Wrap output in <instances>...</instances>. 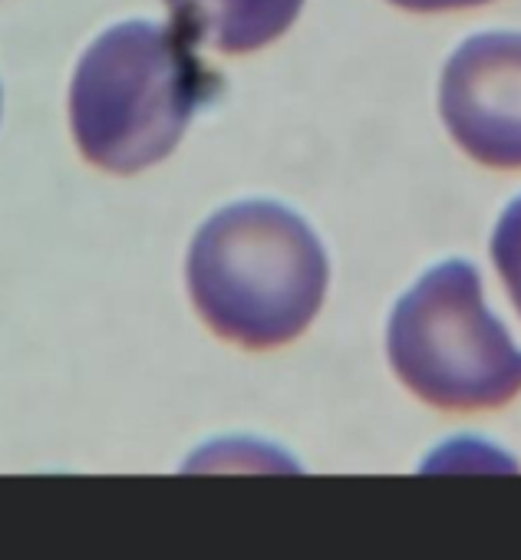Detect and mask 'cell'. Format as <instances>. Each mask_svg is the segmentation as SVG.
<instances>
[{"mask_svg":"<svg viewBox=\"0 0 521 560\" xmlns=\"http://www.w3.org/2000/svg\"><path fill=\"white\" fill-rule=\"evenodd\" d=\"M165 8L192 44L251 54L275 44L298 21L304 0H165Z\"/></svg>","mask_w":521,"mask_h":560,"instance_id":"5","label":"cell"},{"mask_svg":"<svg viewBox=\"0 0 521 560\" xmlns=\"http://www.w3.org/2000/svg\"><path fill=\"white\" fill-rule=\"evenodd\" d=\"M386 350L400 383L445 412L501 409L521 393V350L488 314L465 260L432 267L396 304Z\"/></svg>","mask_w":521,"mask_h":560,"instance_id":"3","label":"cell"},{"mask_svg":"<svg viewBox=\"0 0 521 560\" xmlns=\"http://www.w3.org/2000/svg\"><path fill=\"white\" fill-rule=\"evenodd\" d=\"M439 109L475 162L521 168V34L465 40L445 63Z\"/></svg>","mask_w":521,"mask_h":560,"instance_id":"4","label":"cell"},{"mask_svg":"<svg viewBox=\"0 0 521 560\" xmlns=\"http://www.w3.org/2000/svg\"><path fill=\"white\" fill-rule=\"evenodd\" d=\"M491 260L505 280V288L521 314V198H514L498 228H495V237H491Z\"/></svg>","mask_w":521,"mask_h":560,"instance_id":"6","label":"cell"},{"mask_svg":"<svg viewBox=\"0 0 521 560\" xmlns=\"http://www.w3.org/2000/svg\"><path fill=\"white\" fill-rule=\"evenodd\" d=\"M188 294L228 343L275 350L321 314L331 264L311 224L278 201H238L211 214L188 250Z\"/></svg>","mask_w":521,"mask_h":560,"instance_id":"1","label":"cell"},{"mask_svg":"<svg viewBox=\"0 0 521 560\" xmlns=\"http://www.w3.org/2000/svg\"><path fill=\"white\" fill-rule=\"evenodd\" d=\"M211 86L215 77L175 27L116 24L93 40L73 73V139L96 168L142 172L178 145Z\"/></svg>","mask_w":521,"mask_h":560,"instance_id":"2","label":"cell"},{"mask_svg":"<svg viewBox=\"0 0 521 560\" xmlns=\"http://www.w3.org/2000/svg\"><path fill=\"white\" fill-rule=\"evenodd\" d=\"M390 4L403 11H419V14H439V11H462V8H478L488 0H390Z\"/></svg>","mask_w":521,"mask_h":560,"instance_id":"7","label":"cell"}]
</instances>
